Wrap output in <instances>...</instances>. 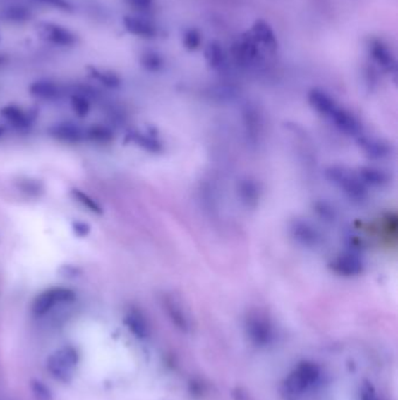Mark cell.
<instances>
[{"label":"cell","mask_w":398,"mask_h":400,"mask_svg":"<svg viewBox=\"0 0 398 400\" xmlns=\"http://www.w3.org/2000/svg\"><path fill=\"white\" fill-rule=\"evenodd\" d=\"M320 378V369L312 362L299 364L282 385V394L285 400H299L310 390Z\"/></svg>","instance_id":"cell-1"},{"label":"cell","mask_w":398,"mask_h":400,"mask_svg":"<svg viewBox=\"0 0 398 400\" xmlns=\"http://www.w3.org/2000/svg\"><path fill=\"white\" fill-rule=\"evenodd\" d=\"M78 293L64 286H55L37 294L32 305V312L37 317H44L61 305H71L76 301Z\"/></svg>","instance_id":"cell-2"},{"label":"cell","mask_w":398,"mask_h":400,"mask_svg":"<svg viewBox=\"0 0 398 400\" xmlns=\"http://www.w3.org/2000/svg\"><path fill=\"white\" fill-rule=\"evenodd\" d=\"M326 176L335 187H339L349 199L362 203L367 198V187L362 183L358 175L346 167H331L326 171Z\"/></svg>","instance_id":"cell-3"},{"label":"cell","mask_w":398,"mask_h":400,"mask_svg":"<svg viewBox=\"0 0 398 400\" xmlns=\"http://www.w3.org/2000/svg\"><path fill=\"white\" fill-rule=\"evenodd\" d=\"M78 363V351L71 346H64L52 353L47 360V369L56 380L67 383L74 375Z\"/></svg>","instance_id":"cell-4"},{"label":"cell","mask_w":398,"mask_h":400,"mask_svg":"<svg viewBox=\"0 0 398 400\" xmlns=\"http://www.w3.org/2000/svg\"><path fill=\"white\" fill-rule=\"evenodd\" d=\"M47 135L62 144L76 146L87 142V127L71 119H64L48 127Z\"/></svg>","instance_id":"cell-5"},{"label":"cell","mask_w":398,"mask_h":400,"mask_svg":"<svg viewBox=\"0 0 398 400\" xmlns=\"http://www.w3.org/2000/svg\"><path fill=\"white\" fill-rule=\"evenodd\" d=\"M39 34L46 42L56 47L71 48L78 44V35L71 28L51 21L39 24Z\"/></svg>","instance_id":"cell-6"},{"label":"cell","mask_w":398,"mask_h":400,"mask_svg":"<svg viewBox=\"0 0 398 400\" xmlns=\"http://www.w3.org/2000/svg\"><path fill=\"white\" fill-rule=\"evenodd\" d=\"M361 253L347 249L341 252L335 258L332 259L330 267L335 274L344 276V278H354L365 271V262L362 259Z\"/></svg>","instance_id":"cell-7"},{"label":"cell","mask_w":398,"mask_h":400,"mask_svg":"<svg viewBox=\"0 0 398 400\" xmlns=\"http://www.w3.org/2000/svg\"><path fill=\"white\" fill-rule=\"evenodd\" d=\"M0 116L4 122L17 133L28 134L34 128L35 116L32 115L31 112L23 108L21 105H5L0 109Z\"/></svg>","instance_id":"cell-8"},{"label":"cell","mask_w":398,"mask_h":400,"mask_svg":"<svg viewBox=\"0 0 398 400\" xmlns=\"http://www.w3.org/2000/svg\"><path fill=\"white\" fill-rule=\"evenodd\" d=\"M246 333L256 346H265L274 339V328L269 319L260 314H253L246 319Z\"/></svg>","instance_id":"cell-9"},{"label":"cell","mask_w":398,"mask_h":400,"mask_svg":"<svg viewBox=\"0 0 398 400\" xmlns=\"http://www.w3.org/2000/svg\"><path fill=\"white\" fill-rule=\"evenodd\" d=\"M290 230L294 240L304 247L317 248L322 242L320 231L308 221L297 219L292 223Z\"/></svg>","instance_id":"cell-10"},{"label":"cell","mask_w":398,"mask_h":400,"mask_svg":"<svg viewBox=\"0 0 398 400\" xmlns=\"http://www.w3.org/2000/svg\"><path fill=\"white\" fill-rule=\"evenodd\" d=\"M126 141L146 153H162L164 151V142L157 134L151 130L133 129L126 133Z\"/></svg>","instance_id":"cell-11"},{"label":"cell","mask_w":398,"mask_h":400,"mask_svg":"<svg viewBox=\"0 0 398 400\" xmlns=\"http://www.w3.org/2000/svg\"><path fill=\"white\" fill-rule=\"evenodd\" d=\"M28 93L40 101H58L64 96V87L51 78H39L28 86Z\"/></svg>","instance_id":"cell-12"},{"label":"cell","mask_w":398,"mask_h":400,"mask_svg":"<svg viewBox=\"0 0 398 400\" xmlns=\"http://www.w3.org/2000/svg\"><path fill=\"white\" fill-rule=\"evenodd\" d=\"M164 307L173 324L183 333H189L192 323L189 319L188 312H186L183 303L173 296L167 295L164 298Z\"/></svg>","instance_id":"cell-13"},{"label":"cell","mask_w":398,"mask_h":400,"mask_svg":"<svg viewBox=\"0 0 398 400\" xmlns=\"http://www.w3.org/2000/svg\"><path fill=\"white\" fill-rule=\"evenodd\" d=\"M123 26L128 33L143 39H153L158 31L152 21L143 16H125L123 18Z\"/></svg>","instance_id":"cell-14"},{"label":"cell","mask_w":398,"mask_h":400,"mask_svg":"<svg viewBox=\"0 0 398 400\" xmlns=\"http://www.w3.org/2000/svg\"><path fill=\"white\" fill-rule=\"evenodd\" d=\"M233 54L242 65H253L260 55V48L251 35L241 37L234 44Z\"/></svg>","instance_id":"cell-15"},{"label":"cell","mask_w":398,"mask_h":400,"mask_svg":"<svg viewBox=\"0 0 398 400\" xmlns=\"http://www.w3.org/2000/svg\"><path fill=\"white\" fill-rule=\"evenodd\" d=\"M251 37L253 40L256 41L258 46H263L269 51H275L278 46V41H277L276 34L274 30L271 28L270 25L265 23V21L260 20L256 21L253 26V31H251Z\"/></svg>","instance_id":"cell-16"},{"label":"cell","mask_w":398,"mask_h":400,"mask_svg":"<svg viewBox=\"0 0 398 400\" xmlns=\"http://www.w3.org/2000/svg\"><path fill=\"white\" fill-rule=\"evenodd\" d=\"M126 328L138 339H146L150 334L149 324L142 312L138 310H130L124 317Z\"/></svg>","instance_id":"cell-17"},{"label":"cell","mask_w":398,"mask_h":400,"mask_svg":"<svg viewBox=\"0 0 398 400\" xmlns=\"http://www.w3.org/2000/svg\"><path fill=\"white\" fill-rule=\"evenodd\" d=\"M0 14L4 20L11 24H25L33 17V12L21 4H11L8 6L4 7Z\"/></svg>","instance_id":"cell-18"},{"label":"cell","mask_w":398,"mask_h":400,"mask_svg":"<svg viewBox=\"0 0 398 400\" xmlns=\"http://www.w3.org/2000/svg\"><path fill=\"white\" fill-rule=\"evenodd\" d=\"M116 139L115 130L105 124H92L87 127V142L94 144H110Z\"/></svg>","instance_id":"cell-19"},{"label":"cell","mask_w":398,"mask_h":400,"mask_svg":"<svg viewBox=\"0 0 398 400\" xmlns=\"http://www.w3.org/2000/svg\"><path fill=\"white\" fill-rule=\"evenodd\" d=\"M71 197L80 204L85 210L88 211L90 213L96 214V216H102L104 213V208L102 206L101 204L98 203L97 200L92 197L90 194H87L85 191L78 189V187H73L71 189Z\"/></svg>","instance_id":"cell-20"},{"label":"cell","mask_w":398,"mask_h":400,"mask_svg":"<svg viewBox=\"0 0 398 400\" xmlns=\"http://www.w3.org/2000/svg\"><path fill=\"white\" fill-rule=\"evenodd\" d=\"M207 62L216 71H222L227 67L226 52L219 42H210L205 51Z\"/></svg>","instance_id":"cell-21"},{"label":"cell","mask_w":398,"mask_h":400,"mask_svg":"<svg viewBox=\"0 0 398 400\" xmlns=\"http://www.w3.org/2000/svg\"><path fill=\"white\" fill-rule=\"evenodd\" d=\"M358 177L361 178L362 183L371 187H385L389 183L388 173L382 170L374 169V167H362L360 169Z\"/></svg>","instance_id":"cell-22"},{"label":"cell","mask_w":398,"mask_h":400,"mask_svg":"<svg viewBox=\"0 0 398 400\" xmlns=\"http://www.w3.org/2000/svg\"><path fill=\"white\" fill-rule=\"evenodd\" d=\"M69 105H71V112H74V115L78 119L88 117L89 114L92 112V101L89 99V96L85 95L83 93L71 94L69 98Z\"/></svg>","instance_id":"cell-23"},{"label":"cell","mask_w":398,"mask_h":400,"mask_svg":"<svg viewBox=\"0 0 398 400\" xmlns=\"http://www.w3.org/2000/svg\"><path fill=\"white\" fill-rule=\"evenodd\" d=\"M89 74L95 81L101 83L103 87L108 89H119L122 86V78L119 75L110 71H103L98 68H90Z\"/></svg>","instance_id":"cell-24"},{"label":"cell","mask_w":398,"mask_h":400,"mask_svg":"<svg viewBox=\"0 0 398 400\" xmlns=\"http://www.w3.org/2000/svg\"><path fill=\"white\" fill-rule=\"evenodd\" d=\"M358 141L361 142L362 148L365 150L366 153H369L371 157L375 158H383V157L388 156L389 146L385 143L381 142L376 139H369L362 135Z\"/></svg>","instance_id":"cell-25"},{"label":"cell","mask_w":398,"mask_h":400,"mask_svg":"<svg viewBox=\"0 0 398 400\" xmlns=\"http://www.w3.org/2000/svg\"><path fill=\"white\" fill-rule=\"evenodd\" d=\"M373 58L375 59V61L378 62V65H381L385 69L390 71L392 68H395V58L388 48L385 47V45L380 44V42L374 45Z\"/></svg>","instance_id":"cell-26"},{"label":"cell","mask_w":398,"mask_h":400,"mask_svg":"<svg viewBox=\"0 0 398 400\" xmlns=\"http://www.w3.org/2000/svg\"><path fill=\"white\" fill-rule=\"evenodd\" d=\"M140 64H142L143 67L145 68L146 71H151V73H158V71H162L164 60L158 53L153 51H146L140 57Z\"/></svg>","instance_id":"cell-27"},{"label":"cell","mask_w":398,"mask_h":400,"mask_svg":"<svg viewBox=\"0 0 398 400\" xmlns=\"http://www.w3.org/2000/svg\"><path fill=\"white\" fill-rule=\"evenodd\" d=\"M257 191H258V189H257L256 184L250 182V180H246V182L241 184V197L248 205H253V204L257 203V199H258V192Z\"/></svg>","instance_id":"cell-28"},{"label":"cell","mask_w":398,"mask_h":400,"mask_svg":"<svg viewBox=\"0 0 398 400\" xmlns=\"http://www.w3.org/2000/svg\"><path fill=\"white\" fill-rule=\"evenodd\" d=\"M183 42L187 49L195 51L201 45V34L196 30H194V28L187 30L185 34H183Z\"/></svg>","instance_id":"cell-29"},{"label":"cell","mask_w":398,"mask_h":400,"mask_svg":"<svg viewBox=\"0 0 398 400\" xmlns=\"http://www.w3.org/2000/svg\"><path fill=\"white\" fill-rule=\"evenodd\" d=\"M44 6L52 7L54 10L62 11V12H73L75 10L74 5L71 0H34Z\"/></svg>","instance_id":"cell-30"},{"label":"cell","mask_w":398,"mask_h":400,"mask_svg":"<svg viewBox=\"0 0 398 400\" xmlns=\"http://www.w3.org/2000/svg\"><path fill=\"white\" fill-rule=\"evenodd\" d=\"M32 392L37 400H53L49 389L40 380H33L31 383Z\"/></svg>","instance_id":"cell-31"},{"label":"cell","mask_w":398,"mask_h":400,"mask_svg":"<svg viewBox=\"0 0 398 400\" xmlns=\"http://www.w3.org/2000/svg\"><path fill=\"white\" fill-rule=\"evenodd\" d=\"M125 4L139 13H149L155 7V0H124Z\"/></svg>","instance_id":"cell-32"},{"label":"cell","mask_w":398,"mask_h":400,"mask_svg":"<svg viewBox=\"0 0 398 400\" xmlns=\"http://www.w3.org/2000/svg\"><path fill=\"white\" fill-rule=\"evenodd\" d=\"M315 210H317L319 216L327 221V223H334L335 218H337V212H335L334 208L330 204L321 201V203L317 204Z\"/></svg>","instance_id":"cell-33"},{"label":"cell","mask_w":398,"mask_h":400,"mask_svg":"<svg viewBox=\"0 0 398 400\" xmlns=\"http://www.w3.org/2000/svg\"><path fill=\"white\" fill-rule=\"evenodd\" d=\"M71 231L74 233L75 237L85 239L92 233V226L85 221L74 220L71 223Z\"/></svg>","instance_id":"cell-34"},{"label":"cell","mask_w":398,"mask_h":400,"mask_svg":"<svg viewBox=\"0 0 398 400\" xmlns=\"http://www.w3.org/2000/svg\"><path fill=\"white\" fill-rule=\"evenodd\" d=\"M361 400H381L378 398V394H376V391L374 390V387L369 385V384H365L363 387H362L361 391Z\"/></svg>","instance_id":"cell-35"},{"label":"cell","mask_w":398,"mask_h":400,"mask_svg":"<svg viewBox=\"0 0 398 400\" xmlns=\"http://www.w3.org/2000/svg\"><path fill=\"white\" fill-rule=\"evenodd\" d=\"M60 271H61L64 276H68V278H76V276L81 274V269H80V268L71 265L62 266Z\"/></svg>","instance_id":"cell-36"},{"label":"cell","mask_w":398,"mask_h":400,"mask_svg":"<svg viewBox=\"0 0 398 400\" xmlns=\"http://www.w3.org/2000/svg\"><path fill=\"white\" fill-rule=\"evenodd\" d=\"M7 64L6 55L1 54L0 53V68L4 67V66Z\"/></svg>","instance_id":"cell-37"},{"label":"cell","mask_w":398,"mask_h":400,"mask_svg":"<svg viewBox=\"0 0 398 400\" xmlns=\"http://www.w3.org/2000/svg\"><path fill=\"white\" fill-rule=\"evenodd\" d=\"M5 135H6V129H5V127L3 124H0V141L5 137Z\"/></svg>","instance_id":"cell-38"}]
</instances>
